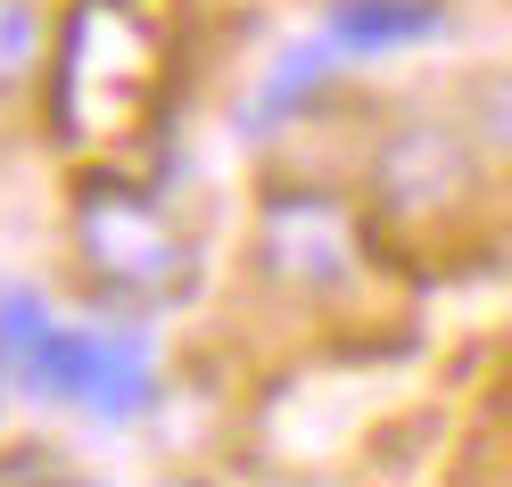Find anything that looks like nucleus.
Masks as SVG:
<instances>
[{
	"instance_id": "obj_1",
	"label": "nucleus",
	"mask_w": 512,
	"mask_h": 487,
	"mask_svg": "<svg viewBox=\"0 0 512 487\" xmlns=\"http://www.w3.org/2000/svg\"><path fill=\"white\" fill-rule=\"evenodd\" d=\"M166 116V34L133 0H75L50 67V124L100 174H124Z\"/></svg>"
},
{
	"instance_id": "obj_2",
	"label": "nucleus",
	"mask_w": 512,
	"mask_h": 487,
	"mask_svg": "<svg viewBox=\"0 0 512 487\" xmlns=\"http://www.w3.org/2000/svg\"><path fill=\"white\" fill-rule=\"evenodd\" d=\"M75 265L108 306H182L190 289H199V248H190V232L124 174L83 182V199H75Z\"/></svg>"
},
{
	"instance_id": "obj_3",
	"label": "nucleus",
	"mask_w": 512,
	"mask_h": 487,
	"mask_svg": "<svg viewBox=\"0 0 512 487\" xmlns=\"http://www.w3.org/2000/svg\"><path fill=\"white\" fill-rule=\"evenodd\" d=\"M9 380H25L34 397H58V405H91V413H141L149 405V355L133 339L58 331V322H42V331L25 339Z\"/></svg>"
},
{
	"instance_id": "obj_4",
	"label": "nucleus",
	"mask_w": 512,
	"mask_h": 487,
	"mask_svg": "<svg viewBox=\"0 0 512 487\" xmlns=\"http://www.w3.org/2000/svg\"><path fill=\"white\" fill-rule=\"evenodd\" d=\"M256 265L281 289H339L356 273V215L323 190H281L256 215Z\"/></svg>"
},
{
	"instance_id": "obj_5",
	"label": "nucleus",
	"mask_w": 512,
	"mask_h": 487,
	"mask_svg": "<svg viewBox=\"0 0 512 487\" xmlns=\"http://www.w3.org/2000/svg\"><path fill=\"white\" fill-rule=\"evenodd\" d=\"M471 190V149L455 124H405L380 149V199L389 215H446Z\"/></svg>"
},
{
	"instance_id": "obj_6",
	"label": "nucleus",
	"mask_w": 512,
	"mask_h": 487,
	"mask_svg": "<svg viewBox=\"0 0 512 487\" xmlns=\"http://www.w3.org/2000/svg\"><path fill=\"white\" fill-rule=\"evenodd\" d=\"M438 34V0H339L331 9V50H389Z\"/></svg>"
},
{
	"instance_id": "obj_7",
	"label": "nucleus",
	"mask_w": 512,
	"mask_h": 487,
	"mask_svg": "<svg viewBox=\"0 0 512 487\" xmlns=\"http://www.w3.org/2000/svg\"><path fill=\"white\" fill-rule=\"evenodd\" d=\"M42 9L34 0H0V91H17L25 75L42 67Z\"/></svg>"
},
{
	"instance_id": "obj_8",
	"label": "nucleus",
	"mask_w": 512,
	"mask_h": 487,
	"mask_svg": "<svg viewBox=\"0 0 512 487\" xmlns=\"http://www.w3.org/2000/svg\"><path fill=\"white\" fill-rule=\"evenodd\" d=\"M479 141H488L504 166H512V67L479 83Z\"/></svg>"
}]
</instances>
